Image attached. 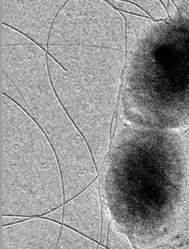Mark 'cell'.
I'll list each match as a JSON object with an SVG mask.
<instances>
[{"label":"cell","mask_w":189,"mask_h":249,"mask_svg":"<svg viewBox=\"0 0 189 249\" xmlns=\"http://www.w3.org/2000/svg\"><path fill=\"white\" fill-rule=\"evenodd\" d=\"M125 49V29L80 1H68L57 15L46 51L49 77L82 135H87L95 107L96 66Z\"/></svg>","instance_id":"1"},{"label":"cell","mask_w":189,"mask_h":249,"mask_svg":"<svg viewBox=\"0 0 189 249\" xmlns=\"http://www.w3.org/2000/svg\"><path fill=\"white\" fill-rule=\"evenodd\" d=\"M1 91L24 109L45 133L63 179L73 180L89 163L80 131L60 103L49 77L46 53L9 27L1 29Z\"/></svg>","instance_id":"2"},{"label":"cell","mask_w":189,"mask_h":249,"mask_svg":"<svg viewBox=\"0 0 189 249\" xmlns=\"http://www.w3.org/2000/svg\"><path fill=\"white\" fill-rule=\"evenodd\" d=\"M64 203L59 163L45 133L1 94V215L37 217Z\"/></svg>","instance_id":"3"},{"label":"cell","mask_w":189,"mask_h":249,"mask_svg":"<svg viewBox=\"0 0 189 249\" xmlns=\"http://www.w3.org/2000/svg\"><path fill=\"white\" fill-rule=\"evenodd\" d=\"M68 1H0L1 24L11 27L47 49L49 35Z\"/></svg>","instance_id":"4"},{"label":"cell","mask_w":189,"mask_h":249,"mask_svg":"<svg viewBox=\"0 0 189 249\" xmlns=\"http://www.w3.org/2000/svg\"><path fill=\"white\" fill-rule=\"evenodd\" d=\"M62 226L41 216L1 226L0 249H56Z\"/></svg>","instance_id":"5"},{"label":"cell","mask_w":189,"mask_h":249,"mask_svg":"<svg viewBox=\"0 0 189 249\" xmlns=\"http://www.w3.org/2000/svg\"><path fill=\"white\" fill-rule=\"evenodd\" d=\"M97 246L81 232L62 224L56 249H95Z\"/></svg>","instance_id":"6"},{"label":"cell","mask_w":189,"mask_h":249,"mask_svg":"<svg viewBox=\"0 0 189 249\" xmlns=\"http://www.w3.org/2000/svg\"><path fill=\"white\" fill-rule=\"evenodd\" d=\"M64 215V205H62V206L57 207V209L52 210L49 213H46V214L42 215L41 217L63 224Z\"/></svg>","instance_id":"7"},{"label":"cell","mask_w":189,"mask_h":249,"mask_svg":"<svg viewBox=\"0 0 189 249\" xmlns=\"http://www.w3.org/2000/svg\"><path fill=\"white\" fill-rule=\"evenodd\" d=\"M29 217H30L20 215H1V226L21 222V221L27 220Z\"/></svg>","instance_id":"8"}]
</instances>
